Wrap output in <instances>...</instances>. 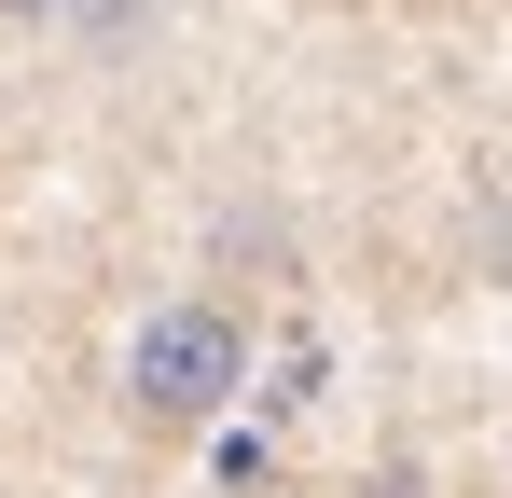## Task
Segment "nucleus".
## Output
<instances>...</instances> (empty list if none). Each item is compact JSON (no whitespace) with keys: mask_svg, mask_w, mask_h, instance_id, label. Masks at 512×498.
<instances>
[{"mask_svg":"<svg viewBox=\"0 0 512 498\" xmlns=\"http://www.w3.org/2000/svg\"><path fill=\"white\" fill-rule=\"evenodd\" d=\"M111 402H125V429H153V443H208L222 415L250 402V305H222V291H167L153 319L125 332Z\"/></svg>","mask_w":512,"mask_h":498,"instance_id":"1","label":"nucleus"},{"mask_svg":"<svg viewBox=\"0 0 512 498\" xmlns=\"http://www.w3.org/2000/svg\"><path fill=\"white\" fill-rule=\"evenodd\" d=\"M56 14H70V0H0V28H56Z\"/></svg>","mask_w":512,"mask_h":498,"instance_id":"2","label":"nucleus"}]
</instances>
